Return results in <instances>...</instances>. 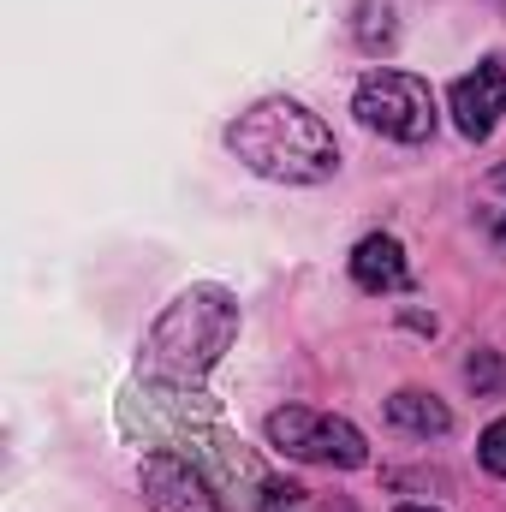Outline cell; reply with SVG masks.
Listing matches in <instances>:
<instances>
[{
	"mask_svg": "<svg viewBox=\"0 0 506 512\" xmlns=\"http://www.w3.org/2000/svg\"><path fill=\"white\" fill-rule=\"evenodd\" d=\"M399 512H435V507H399Z\"/></svg>",
	"mask_w": 506,
	"mask_h": 512,
	"instance_id": "15",
	"label": "cell"
},
{
	"mask_svg": "<svg viewBox=\"0 0 506 512\" xmlns=\"http://www.w3.org/2000/svg\"><path fill=\"white\" fill-rule=\"evenodd\" d=\"M465 382L477 387V393H501V358H495V352H471V358H465Z\"/></svg>",
	"mask_w": 506,
	"mask_h": 512,
	"instance_id": "10",
	"label": "cell"
},
{
	"mask_svg": "<svg viewBox=\"0 0 506 512\" xmlns=\"http://www.w3.org/2000/svg\"><path fill=\"white\" fill-rule=\"evenodd\" d=\"M453 120H459V131L465 137H489L495 131V120H501V108H506V66L501 60H483L477 72H465L459 84H453Z\"/></svg>",
	"mask_w": 506,
	"mask_h": 512,
	"instance_id": "6",
	"label": "cell"
},
{
	"mask_svg": "<svg viewBox=\"0 0 506 512\" xmlns=\"http://www.w3.org/2000/svg\"><path fill=\"white\" fill-rule=\"evenodd\" d=\"M268 501H286L292 507V501H304V489L298 483H268Z\"/></svg>",
	"mask_w": 506,
	"mask_h": 512,
	"instance_id": "12",
	"label": "cell"
},
{
	"mask_svg": "<svg viewBox=\"0 0 506 512\" xmlns=\"http://www.w3.org/2000/svg\"><path fill=\"white\" fill-rule=\"evenodd\" d=\"M268 447H280L286 459H304V465H340V471H358L370 459L364 435L334 417V411H316V405H280L268 417Z\"/></svg>",
	"mask_w": 506,
	"mask_h": 512,
	"instance_id": "4",
	"label": "cell"
},
{
	"mask_svg": "<svg viewBox=\"0 0 506 512\" xmlns=\"http://www.w3.org/2000/svg\"><path fill=\"white\" fill-rule=\"evenodd\" d=\"M227 143H233V155L251 173L274 179V185H322L340 167L334 131L322 126L304 102H286V96H268V102L245 108L227 126Z\"/></svg>",
	"mask_w": 506,
	"mask_h": 512,
	"instance_id": "1",
	"label": "cell"
},
{
	"mask_svg": "<svg viewBox=\"0 0 506 512\" xmlns=\"http://www.w3.org/2000/svg\"><path fill=\"white\" fill-rule=\"evenodd\" d=\"M358 42L376 54V48H393V12L376 6V0H364V18H358Z\"/></svg>",
	"mask_w": 506,
	"mask_h": 512,
	"instance_id": "9",
	"label": "cell"
},
{
	"mask_svg": "<svg viewBox=\"0 0 506 512\" xmlns=\"http://www.w3.org/2000/svg\"><path fill=\"white\" fill-rule=\"evenodd\" d=\"M387 417H393V423H399L405 435H423V441H429V435H447V429H453V411H447V405H441L435 393H417V387H399V393L387 399Z\"/></svg>",
	"mask_w": 506,
	"mask_h": 512,
	"instance_id": "8",
	"label": "cell"
},
{
	"mask_svg": "<svg viewBox=\"0 0 506 512\" xmlns=\"http://www.w3.org/2000/svg\"><path fill=\"white\" fill-rule=\"evenodd\" d=\"M352 280H358L364 292H405V286H411V262L399 251V239H387V233L358 239V251H352Z\"/></svg>",
	"mask_w": 506,
	"mask_h": 512,
	"instance_id": "7",
	"label": "cell"
},
{
	"mask_svg": "<svg viewBox=\"0 0 506 512\" xmlns=\"http://www.w3.org/2000/svg\"><path fill=\"white\" fill-rule=\"evenodd\" d=\"M352 114L370 131L393 137V143H423V137L435 131V96H429L423 78L393 72V66H376V72H364V84H358V96H352Z\"/></svg>",
	"mask_w": 506,
	"mask_h": 512,
	"instance_id": "3",
	"label": "cell"
},
{
	"mask_svg": "<svg viewBox=\"0 0 506 512\" xmlns=\"http://www.w3.org/2000/svg\"><path fill=\"white\" fill-rule=\"evenodd\" d=\"M233 334H239V298L227 286H191L155 316L143 340V376L161 387H197L227 358Z\"/></svg>",
	"mask_w": 506,
	"mask_h": 512,
	"instance_id": "2",
	"label": "cell"
},
{
	"mask_svg": "<svg viewBox=\"0 0 506 512\" xmlns=\"http://www.w3.org/2000/svg\"><path fill=\"white\" fill-rule=\"evenodd\" d=\"M489 185H495V191H506V161L495 167V173H489Z\"/></svg>",
	"mask_w": 506,
	"mask_h": 512,
	"instance_id": "13",
	"label": "cell"
},
{
	"mask_svg": "<svg viewBox=\"0 0 506 512\" xmlns=\"http://www.w3.org/2000/svg\"><path fill=\"white\" fill-rule=\"evenodd\" d=\"M489 227H495V239L506 245V221H501V215H489Z\"/></svg>",
	"mask_w": 506,
	"mask_h": 512,
	"instance_id": "14",
	"label": "cell"
},
{
	"mask_svg": "<svg viewBox=\"0 0 506 512\" xmlns=\"http://www.w3.org/2000/svg\"><path fill=\"white\" fill-rule=\"evenodd\" d=\"M137 483H143V501L155 512H221L209 477L185 453H149L143 471H137Z\"/></svg>",
	"mask_w": 506,
	"mask_h": 512,
	"instance_id": "5",
	"label": "cell"
},
{
	"mask_svg": "<svg viewBox=\"0 0 506 512\" xmlns=\"http://www.w3.org/2000/svg\"><path fill=\"white\" fill-rule=\"evenodd\" d=\"M477 459H483V471L506 477V417H495V423L483 429V441H477Z\"/></svg>",
	"mask_w": 506,
	"mask_h": 512,
	"instance_id": "11",
	"label": "cell"
}]
</instances>
